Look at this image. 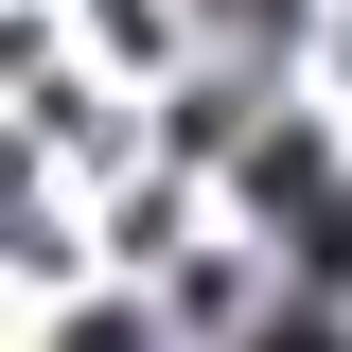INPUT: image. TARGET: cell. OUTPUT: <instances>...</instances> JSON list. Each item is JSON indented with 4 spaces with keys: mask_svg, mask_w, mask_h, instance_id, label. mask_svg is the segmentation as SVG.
<instances>
[{
    "mask_svg": "<svg viewBox=\"0 0 352 352\" xmlns=\"http://www.w3.org/2000/svg\"><path fill=\"white\" fill-rule=\"evenodd\" d=\"M264 352H352V335H335V317H264Z\"/></svg>",
    "mask_w": 352,
    "mask_h": 352,
    "instance_id": "1",
    "label": "cell"
}]
</instances>
